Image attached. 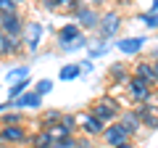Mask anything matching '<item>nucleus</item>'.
I'll use <instances>...</instances> for the list:
<instances>
[{
    "label": "nucleus",
    "instance_id": "nucleus-1",
    "mask_svg": "<svg viewBox=\"0 0 158 148\" xmlns=\"http://www.w3.org/2000/svg\"><path fill=\"white\" fill-rule=\"evenodd\" d=\"M90 111H92V114H95L100 122H106V124H113V122H116L118 116H121V114H118V103L113 101L111 95L98 98V101L90 106Z\"/></svg>",
    "mask_w": 158,
    "mask_h": 148
},
{
    "label": "nucleus",
    "instance_id": "nucleus-2",
    "mask_svg": "<svg viewBox=\"0 0 158 148\" xmlns=\"http://www.w3.org/2000/svg\"><path fill=\"white\" fill-rule=\"evenodd\" d=\"M132 135L129 130H127L121 122H113V124L106 127V132H103V143H106V148H118V146H124V143H129Z\"/></svg>",
    "mask_w": 158,
    "mask_h": 148
},
{
    "label": "nucleus",
    "instance_id": "nucleus-3",
    "mask_svg": "<svg viewBox=\"0 0 158 148\" xmlns=\"http://www.w3.org/2000/svg\"><path fill=\"white\" fill-rule=\"evenodd\" d=\"M77 124H79V130L85 132V135H90V137H103V132H106V122H100L92 111H87V114H77Z\"/></svg>",
    "mask_w": 158,
    "mask_h": 148
},
{
    "label": "nucleus",
    "instance_id": "nucleus-4",
    "mask_svg": "<svg viewBox=\"0 0 158 148\" xmlns=\"http://www.w3.org/2000/svg\"><path fill=\"white\" fill-rule=\"evenodd\" d=\"M118 29H121V13H118V11H108V13H103L100 27H98L100 40H111V37H116Z\"/></svg>",
    "mask_w": 158,
    "mask_h": 148
},
{
    "label": "nucleus",
    "instance_id": "nucleus-5",
    "mask_svg": "<svg viewBox=\"0 0 158 148\" xmlns=\"http://www.w3.org/2000/svg\"><path fill=\"white\" fill-rule=\"evenodd\" d=\"M24 27H27V24L21 21L19 11L16 13H0V32L3 34H8V37H21Z\"/></svg>",
    "mask_w": 158,
    "mask_h": 148
},
{
    "label": "nucleus",
    "instance_id": "nucleus-6",
    "mask_svg": "<svg viewBox=\"0 0 158 148\" xmlns=\"http://www.w3.org/2000/svg\"><path fill=\"white\" fill-rule=\"evenodd\" d=\"M127 87H129V95L135 98V101H140V103H148V101H150V95H153L150 82L140 80V77H135V74L127 80Z\"/></svg>",
    "mask_w": 158,
    "mask_h": 148
},
{
    "label": "nucleus",
    "instance_id": "nucleus-7",
    "mask_svg": "<svg viewBox=\"0 0 158 148\" xmlns=\"http://www.w3.org/2000/svg\"><path fill=\"white\" fill-rule=\"evenodd\" d=\"M42 32H45V29H42V24L40 21H27V27H24V45H27V50L29 53H34L40 48V40H42Z\"/></svg>",
    "mask_w": 158,
    "mask_h": 148
},
{
    "label": "nucleus",
    "instance_id": "nucleus-8",
    "mask_svg": "<svg viewBox=\"0 0 158 148\" xmlns=\"http://www.w3.org/2000/svg\"><path fill=\"white\" fill-rule=\"evenodd\" d=\"M0 143H8V146H21V143H29V135H27V130H24V124L0 127Z\"/></svg>",
    "mask_w": 158,
    "mask_h": 148
},
{
    "label": "nucleus",
    "instance_id": "nucleus-9",
    "mask_svg": "<svg viewBox=\"0 0 158 148\" xmlns=\"http://www.w3.org/2000/svg\"><path fill=\"white\" fill-rule=\"evenodd\" d=\"M79 37H82V27H77V24H66V27L58 32V45H61V50L71 48Z\"/></svg>",
    "mask_w": 158,
    "mask_h": 148
},
{
    "label": "nucleus",
    "instance_id": "nucleus-10",
    "mask_svg": "<svg viewBox=\"0 0 158 148\" xmlns=\"http://www.w3.org/2000/svg\"><path fill=\"white\" fill-rule=\"evenodd\" d=\"M100 19H103V16L95 11V8H85V6H82V8L77 11V21L82 24L85 29H95V27H100Z\"/></svg>",
    "mask_w": 158,
    "mask_h": 148
},
{
    "label": "nucleus",
    "instance_id": "nucleus-11",
    "mask_svg": "<svg viewBox=\"0 0 158 148\" xmlns=\"http://www.w3.org/2000/svg\"><path fill=\"white\" fill-rule=\"evenodd\" d=\"M137 114H140L142 124H148L150 130H158V106H153V103H142L140 108H135Z\"/></svg>",
    "mask_w": 158,
    "mask_h": 148
},
{
    "label": "nucleus",
    "instance_id": "nucleus-12",
    "mask_svg": "<svg viewBox=\"0 0 158 148\" xmlns=\"http://www.w3.org/2000/svg\"><path fill=\"white\" fill-rule=\"evenodd\" d=\"M19 50H21V42H19V37H8V34L0 32V58L16 56Z\"/></svg>",
    "mask_w": 158,
    "mask_h": 148
},
{
    "label": "nucleus",
    "instance_id": "nucleus-13",
    "mask_svg": "<svg viewBox=\"0 0 158 148\" xmlns=\"http://www.w3.org/2000/svg\"><path fill=\"white\" fill-rule=\"evenodd\" d=\"M40 103H42V98L32 90V93H24V95L16 98V101H11V108H16V111H21V108H37Z\"/></svg>",
    "mask_w": 158,
    "mask_h": 148
},
{
    "label": "nucleus",
    "instance_id": "nucleus-14",
    "mask_svg": "<svg viewBox=\"0 0 158 148\" xmlns=\"http://www.w3.org/2000/svg\"><path fill=\"white\" fill-rule=\"evenodd\" d=\"M142 45H145V37H124V40H118V50L124 53V56H135V53H140Z\"/></svg>",
    "mask_w": 158,
    "mask_h": 148
},
{
    "label": "nucleus",
    "instance_id": "nucleus-15",
    "mask_svg": "<svg viewBox=\"0 0 158 148\" xmlns=\"http://www.w3.org/2000/svg\"><path fill=\"white\" fill-rule=\"evenodd\" d=\"M53 143H56V137H53L50 130H37L32 137H29V146L32 148H50Z\"/></svg>",
    "mask_w": 158,
    "mask_h": 148
},
{
    "label": "nucleus",
    "instance_id": "nucleus-16",
    "mask_svg": "<svg viewBox=\"0 0 158 148\" xmlns=\"http://www.w3.org/2000/svg\"><path fill=\"white\" fill-rule=\"evenodd\" d=\"M118 122L129 130V135L140 132V127H142V119H140V114H137V111H124V114L118 116Z\"/></svg>",
    "mask_w": 158,
    "mask_h": 148
},
{
    "label": "nucleus",
    "instance_id": "nucleus-17",
    "mask_svg": "<svg viewBox=\"0 0 158 148\" xmlns=\"http://www.w3.org/2000/svg\"><path fill=\"white\" fill-rule=\"evenodd\" d=\"M135 77H140V80H145V82H156V69H153V63L150 61H137L135 63Z\"/></svg>",
    "mask_w": 158,
    "mask_h": 148
},
{
    "label": "nucleus",
    "instance_id": "nucleus-18",
    "mask_svg": "<svg viewBox=\"0 0 158 148\" xmlns=\"http://www.w3.org/2000/svg\"><path fill=\"white\" fill-rule=\"evenodd\" d=\"M140 19H142V24H145L148 29H158V0H153V6L148 8Z\"/></svg>",
    "mask_w": 158,
    "mask_h": 148
},
{
    "label": "nucleus",
    "instance_id": "nucleus-19",
    "mask_svg": "<svg viewBox=\"0 0 158 148\" xmlns=\"http://www.w3.org/2000/svg\"><path fill=\"white\" fill-rule=\"evenodd\" d=\"M79 74H82V66H79V63H66V66H61L58 77H61L63 82H69V80H77Z\"/></svg>",
    "mask_w": 158,
    "mask_h": 148
},
{
    "label": "nucleus",
    "instance_id": "nucleus-20",
    "mask_svg": "<svg viewBox=\"0 0 158 148\" xmlns=\"http://www.w3.org/2000/svg\"><path fill=\"white\" fill-rule=\"evenodd\" d=\"M27 77H29V66H19V69H11V72H8V77H6V80L11 82V85H16V82L27 80Z\"/></svg>",
    "mask_w": 158,
    "mask_h": 148
},
{
    "label": "nucleus",
    "instance_id": "nucleus-21",
    "mask_svg": "<svg viewBox=\"0 0 158 148\" xmlns=\"http://www.w3.org/2000/svg\"><path fill=\"white\" fill-rule=\"evenodd\" d=\"M27 87H29V80H21V82H16V85H11L8 87V98H11V101L21 98L24 93H27Z\"/></svg>",
    "mask_w": 158,
    "mask_h": 148
},
{
    "label": "nucleus",
    "instance_id": "nucleus-22",
    "mask_svg": "<svg viewBox=\"0 0 158 148\" xmlns=\"http://www.w3.org/2000/svg\"><path fill=\"white\" fill-rule=\"evenodd\" d=\"M0 122H3V127H16V124H24V114H21V111H13V114H6Z\"/></svg>",
    "mask_w": 158,
    "mask_h": 148
},
{
    "label": "nucleus",
    "instance_id": "nucleus-23",
    "mask_svg": "<svg viewBox=\"0 0 158 148\" xmlns=\"http://www.w3.org/2000/svg\"><path fill=\"white\" fill-rule=\"evenodd\" d=\"M111 77H113V80H116V82H121V80H129V77H127V66H124V63H113V66H111Z\"/></svg>",
    "mask_w": 158,
    "mask_h": 148
},
{
    "label": "nucleus",
    "instance_id": "nucleus-24",
    "mask_svg": "<svg viewBox=\"0 0 158 148\" xmlns=\"http://www.w3.org/2000/svg\"><path fill=\"white\" fill-rule=\"evenodd\" d=\"M50 90H53V82H50V80H40V82H37V87H34V93H37L40 98L48 95Z\"/></svg>",
    "mask_w": 158,
    "mask_h": 148
},
{
    "label": "nucleus",
    "instance_id": "nucleus-25",
    "mask_svg": "<svg viewBox=\"0 0 158 148\" xmlns=\"http://www.w3.org/2000/svg\"><path fill=\"white\" fill-rule=\"evenodd\" d=\"M40 6L48 8V11H58V8L66 6V0H40Z\"/></svg>",
    "mask_w": 158,
    "mask_h": 148
},
{
    "label": "nucleus",
    "instance_id": "nucleus-26",
    "mask_svg": "<svg viewBox=\"0 0 158 148\" xmlns=\"http://www.w3.org/2000/svg\"><path fill=\"white\" fill-rule=\"evenodd\" d=\"M16 3L13 0H0V13H16Z\"/></svg>",
    "mask_w": 158,
    "mask_h": 148
},
{
    "label": "nucleus",
    "instance_id": "nucleus-27",
    "mask_svg": "<svg viewBox=\"0 0 158 148\" xmlns=\"http://www.w3.org/2000/svg\"><path fill=\"white\" fill-rule=\"evenodd\" d=\"M85 45H87V37H85V34H82V37H79V40L74 42L71 48H66V53H71V50H79V48H85Z\"/></svg>",
    "mask_w": 158,
    "mask_h": 148
},
{
    "label": "nucleus",
    "instance_id": "nucleus-28",
    "mask_svg": "<svg viewBox=\"0 0 158 148\" xmlns=\"http://www.w3.org/2000/svg\"><path fill=\"white\" fill-rule=\"evenodd\" d=\"M92 56H106V53H108V45H98V48H92Z\"/></svg>",
    "mask_w": 158,
    "mask_h": 148
},
{
    "label": "nucleus",
    "instance_id": "nucleus-29",
    "mask_svg": "<svg viewBox=\"0 0 158 148\" xmlns=\"http://www.w3.org/2000/svg\"><path fill=\"white\" fill-rule=\"evenodd\" d=\"M79 66H82V74H90L92 72V61H82Z\"/></svg>",
    "mask_w": 158,
    "mask_h": 148
},
{
    "label": "nucleus",
    "instance_id": "nucleus-30",
    "mask_svg": "<svg viewBox=\"0 0 158 148\" xmlns=\"http://www.w3.org/2000/svg\"><path fill=\"white\" fill-rule=\"evenodd\" d=\"M153 69H156V82H158V58L153 61Z\"/></svg>",
    "mask_w": 158,
    "mask_h": 148
},
{
    "label": "nucleus",
    "instance_id": "nucleus-31",
    "mask_svg": "<svg viewBox=\"0 0 158 148\" xmlns=\"http://www.w3.org/2000/svg\"><path fill=\"white\" fill-rule=\"evenodd\" d=\"M6 108H11V103H0V114H3Z\"/></svg>",
    "mask_w": 158,
    "mask_h": 148
},
{
    "label": "nucleus",
    "instance_id": "nucleus-32",
    "mask_svg": "<svg viewBox=\"0 0 158 148\" xmlns=\"http://www.w3.org/2000/svg\"><path fill=\"white\" fill-rule=\"evenodd\" d=\"M118 148H135V143L129 140V143H124V146H118Z\"/></svg>",
    "mask_w": 158,
    "mask_h": 148
},
{
    "label": "nucleus",
    "instance_id": "nucleus-33",
    "mask_svg": "<svg viewBox=\"0 0 158 148\" xmlns=\"http://www.w3.org/2000/svg\"><path fill=\"white\" fill-rule=\"evenodd\" d=\"M13 3H16V6H19V3H27V0H13Z\"/></svg>",
    "mask_w": 158,
    "mask_h": 148
},
{
    "label": "nucleus",
    "instance_id": "nucleus-34",
    "mask_svg": "<svg viewBox=\"0 0 158 148\" xmlns=\"http://www.w3.org/2000/svg\"><path fill=\"white\" fill-rule=\"evenodd\" d=\"M90 148H92V146H90ZM95 148H106V146H95Z\"/></svg>",
    "mask_w": 158,
    "mask_h": 148
},
{
    "label": "nucleus",
    "instance_id": "nucleus-35",
    "mask_svg": "<svg viewBox=\"0 0 158 148\" xmlns=\"http://www.w3.org/2000/svg\"><path fill=\"white\" fill-rule=\"evenodd\" d=\"M11 148H16V146H11Z\"/></svg>",
    "mask_w": 158,
    "mask_h": 148
}]
</instances>
